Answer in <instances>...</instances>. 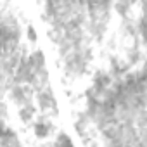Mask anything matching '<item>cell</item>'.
Returning a JSON list of instances; mask_svg holds the SVG:
<instances>
[{
  "label": "cell",
  "instance_id": "obj_1",
  "mask_svg": "<svg viewBox=\"0 0 147 147\" xmlns=\"http://www.w3.org/2000/svg\"><path fill=\"white\" fill-rule=\"evenodd\" d=\"M26 61L30 62V66H31L35 71L45 69V59H43V54H42L40 50H36V52H33V54H30V55L26 57Z\"/></svg>",
  "mask_w": 147,
  "mask_h": 147
},
{
  "label": "cell",
  "instance_id": "obj_2",
  "mask_svg": "<svg viewBox=\"0 0 147 147\" xmlns=\"http://www.w3.org/2000/svg\"><path fill=\"white\" fill-rule=\"evenodd\" d=\"M50 130H52V125H49L43 119L35 123V135H38V137H47L50 133Z\"/></svg>",
  "mask_w": 147,
  "mask_h": 147
},
{
  "label": "cell",
  "instance_id": "obj_3",
  "mask_svg": "<svg viewBox=\"0 0 147 147\" xmlns=\"http://www.w3.org/2000/svg\"><path fill=\"white\" fill-rule=\"evenodd\" d=\"M19 116H21V119L23 121H31L33 119V116H35V107L28 102V104H23V107L19 109Z\"/></svg>",
  "mask_w": 147,
  "mask_h": 147
},
{
  "label": "cell",
  "instance_id": "obj_4",
  "mask_svg": "<svg viewBox=\"0 0 147 147\" xmlns=\"http://www.w3.org/2000/svg\"><path fill=\"white\" fill-rule=\"evenodd\" d=\"M55 144H67V145H73V140L67 137V135H64V133H61L59 137H57V140H55Z\"/></svg>",
  "mask_w": 147,
  "mask_h": 147
},
{
  "label": "cell",
  "instance_id": "obj_5",
  "mask_svg": "<svg viewBox=\"0 0 147 147\" xmlns=\"http://www.w3.org/2000/svg\"><path fill=\"white\" fill-rule=\"evenodd\" d=\"M26 33H28V38L31 40V42H36V38H38V35H36V31H35V28L30 24L28 28H26Z\"/></svg>",
  "mask_w": 147,
  "mask_h": 147
}]
</instances>
